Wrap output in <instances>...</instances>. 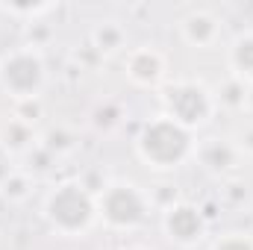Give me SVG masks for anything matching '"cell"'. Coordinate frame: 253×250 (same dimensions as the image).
I'll list each match as a JSON object with an SVG mask.
<instances>
[{
  "label": "cell",
  "instance_id": "cell-1",
  "mask_svg": "<svg viewBox=\"0 0 253 250\" xmlns=\"http://www.w3.org/2000/svg\"><path fill=\"white\" fill-rule=\"evenodd\" d=\"M27 71H42L39 53H33V50H15L12 56H6L3 65H0V80H3L6 88H15L18 77H27V83H30L33 88H39L42 74H27Z\"/></svg>",
  "mask_w": 253,
  "mask_h": 250
},
{
  "label": "cell",
  "instance_id": "cell-2",
  "mask_svg": "<svg viewBox=\"0 0 253 250\" xmlns=\"http://www.w3.org/2000/svg\"><path fill=\"white\" fill-rule=\"evenodd\" d=\"M183 33L191 44H212L218 36V18H212L209 12H191L183 21Z\"/></svg>",
  "mask_w": 253,
  "mask_h": 250
},
{
  "label": "cell",
  "instance_id": "cell-3",
  "mask_svg": "<svg viewBox=\"0 0 253 250\" xmlns=\"http://www.w3.org/2000/svg\"><path fill=\"white\" fill-rule=\"evenodd\" d=\"M233 68L245 77H253V33L242 36L233 44Z\"/></svg>",
  "mask_w": 253,
  "mask_h": 250
}]
</instances>
